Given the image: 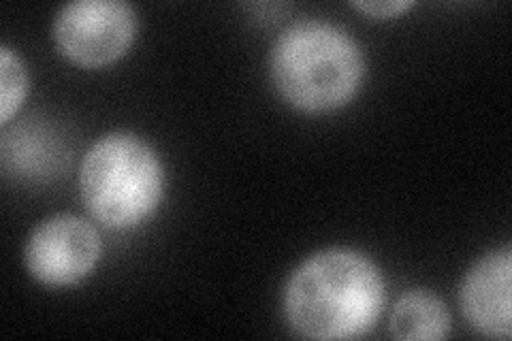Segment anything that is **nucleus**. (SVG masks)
<instances>
[{
  "label": "nucleus",
  "instance_id": "1",
  "mask_svg": "<svg viewBox=\"0 0 512 341\" xmlns=\"http://www.w3.org/2000/svg\"><path fill=\"white\" fill-rule=\"evenodd\" d=\"M387 290L374 261L348 248H329L303 261L286 282V322L308 339H357L378 322Z\"/></svg>",
  "mask_w": 512,
  "mask_h": 341
},
{
  "label": "nucleus",
  "instance_id": "2",
  "mask_svg": "<svg viewBox=\"0 0 512 341\" xmlns=\"http://www.w3.org/2000/svg\"><path fill=\"white\" fill-rule=\"evenodd\" d=\"M269 75L282 99L308 113L348 105L363 86L361 45L340 26L299 20L286 26L269 52Z\"/></svg>",
  "mask_w": 512,
  "mask_h": 341
},
{
  "label": "nucleus",
  "instance_id": "3",
  "mask_svg": "<svg viewBox=\"0 0 512 341\" xmlns=\"http://www.w3.org/2000/svg\"><path fill=\"white\" fill-rule=\"evenodd\" d=\"M165 192V169L152 145L135 133L96 141L79 169V194L88 214L107 229H135L150 218Z\"/></svg>",
  "mask_w": 512,
  "mask_h": 341
},
{
  "label": "nucleus",
  "instance_id": "4",
  "mask_svg": "<svg viewBox=\"0 0 512 341\" xmlns=\"http://www.w3.org/2000/svg\"><path fill=\"white\" fill-rule=\"evenodd\" d=\"M137 26V13L124 0H75L56 13L52 37L77 67L101 69L128 52Z\"/></svg>",
  "mask_w": 512,
  "mask_h": 341
},
{
  "label": "nucleus",
  "instance_id": "5",
  "mask_svg": "<svg viewBox=\"0 0 512 341\" xmlns=\"http://www.w3.org/2000/svg\"><path fill=\"white\" fill-rule=\"evenodd\" d=\"M103 241L94 226L73 214L45 218L30 233L24 248L28 273L45 286H75L94 271Z\"/></svg>",
  "mask_w": 512,
  "mask_h": 341
},
{
  "label": "nucleus",
  "instance_id": "6",
  "mask_svg": "<svg viewBox=\"0 0 512 341\" xmlns=\"http://www.w3.org/2000/svg\"><path fill=\"white\" fill-rule=\"evenodd\" d=\"M461 310L470 327L485 337L512 335V250L504 246L476 261L459 290Z\"/></svg>",
  "mask_w": 512,
  "mask_h": 341
},
{
  "label": "nucleus",
  "instance_id": "7",
  "mask_svg": "<svg viewBox=\"0 0 512 341\" xmlns=\"http://www.w3.org/2000/svg\"><path fill=\"white\" fill-rule=\"evenodd\" d=\"M451 312L431 290L414 288L397 299L391 335L404 341H440L451 335Z\"/></svg>",
  "mask_w": 512,
  "mask_h": 341
},
{
  "label": "nucleus",
  "instance_id": "8",
  "mask_svg": "<svg viewBox=\"0 0 512 341\" xmlns=\"http://www.w3.org/2000/svg\"><path fill=\"white\" fill-rule=\"evenodd\" d=\"M0 84H3V99H0V124L3 128L13 120L26 101L28 94V71L20 54H15L9 45L0 47Z\"/></svg>",
  "mask_w": 512,
  "mask_h": 341
},
{
  "label": "nucleus",
  "instance_id": "9",
  "mask_svg": "<svg viewBox=\"0 0 512 341\" xmlns=\"http://www.w3.org/2000/svg\"><path fill=\"white\" fill-rule=\"evenodd\" d=\"M350 5L357 11L370 15V18H378V20L397 18L399 13L414 7L412 0H352Z\"/></svg>",
  "mask_w": 512,
  "mask_h": 341
}]
</instances>
